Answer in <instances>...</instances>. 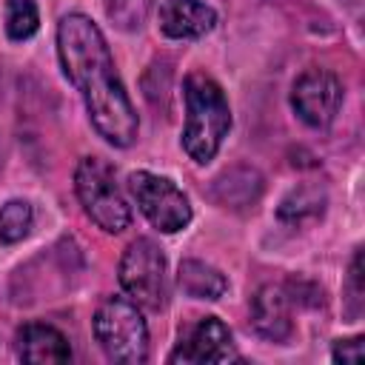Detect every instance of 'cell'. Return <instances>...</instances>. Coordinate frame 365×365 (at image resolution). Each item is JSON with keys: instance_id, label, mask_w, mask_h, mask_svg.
<instances>
[{"instance_id": "obj_4", "label": "cell", "mask_w": 365, "mask_h": 365, "mask_svg": "<svg viewBox=\"0 0 365 365\" xmlns=\"http://www.w3.org/2000/svg\"><path fill=\"white\" fill-rule=\"evenodd\" d=\"M74 188L77 197L86 208V214L108 234H120L123 228H128L131 222V208L114 180V171L97 160V157H86L77 165L74 174Z\"/></svg>"}, {"instance_id": "obj_2", "label": "cell", "mask_w": 365, "mask_h": 365, "mask_svg": "<svg viewBox=\"0 0 365 365\" xmlns=\"http://www.w3.org/2000/svg\"><path fill=\"white\" fill-rule=\"evenodd\" d=\"M231 128V108L222 88L202 71L185 77V131L182 145L188 157L200 165L214 160L222 137Z\"/></svg>"}, {"instance_id": "obj_16", "label": "cell", "mask_w": 365, "mask_h": 365, "mask_svg": "<svg viewBox=\"0 0 365 365\" xmlns=\"http://www.w3.org/2000/svg\"><path fill=\"white\" fill-rule=\"evenodd\" d=\"M108 17L120 26V29H125V31H131V29H137L143 20H145V14H148V0H108Z\"/></svg>"}, {"instance_id": "obj_12", "label": "cell", "mask_w": 365, "mask_h": 365, "mask_svg": "<svg viewBox=\"0 0 365 365\" xmlns=\"http://www.w3.org/2000/svg\"><path fill=\"white\" fill-rule=\"evenodd\" d=\"M177 282L194 299H220L228 291V279L217 268L200 259H182L177 271Z\"/></svg>"}, {"instance_id": "obj_10", "label": "cell", "mask_w": 365, "mask_h": 365, "mask_svg": "<svg viewBox=\"0 0 365 365\" xmlns=\"http://www.w3.org/2000/svg\"><path fill=\"white\" fill-rule=\"evenodd\" d=\"M17 356L23 362L60 365V362L71 359V348L57 328H51L46 322H29L17 334Z\"/></svg>"}, {"instance_id": "obj_6", "label": "cell", "mask_w": 365, "mask_h": 365, "mask_svg": "<svg viewBox=\"0 0 365 365\" xmlns=\"http://www.w3.org/2000/svg\"><path fill=\"white\" fill-rule=\"evenodd\" d=\"M128 188L140 205V211L148 217L154 228L163 234L182 231L191 222V205L185 194L165 177H157L151 171H134L128 177Z\"/></svg>"}, {"instance_id": "obj_1", "label": "cell", "mask_w": 365, "mask_h": 365, "mask_svg": "<svg viewBox=\"0 0 365 365\" xmlns=\"http://www.w3.org/2000/svg\"><path fill=\"white\" fill-rule=\"evenodd\" d=\"M57 51L66 77L83 91L88 117L100 137L111 145H128L137 137V114L114 74V60L100 29L86 14L63 17L57 29Z\"/></svg>"}, {"instance_id": "obj_14", "label": "cell", "mask_w": 365, "mask_h": 365, "mask_svg": "<svg viewBox=\"0 0 365 365\" xmlns=\"http://www.w3.org/2000/svg\"><path fill=\"white\" fill-rule=\"evenodd\" d=\"M37 23L34 0H6V31L11 40H29L37 31Z\"/></svg>"}, {"instance_id": "obj_11", "label": "cell", "mask_w": 365, "mask_h": 365, "mask_svg": "<svg viewBox=\"0 0 365 365\" xmlns=\"http://www.w3.org/2000/svg\"><path fill=\"white\" fill-rule=\"evenodd\" d=\"M251 322L257 328L259 336L279 342L291 334V311H288V297L282 288L277 285H265L257 297H254V311H251Z\"/></svg>"}, {"instance_id": "obj_7", "label": "cell", "mask_w": 365, "mask_h": 365, "mask_svg": "<svg viewBox=\"0 0 365 365\" xmlns=\"http://www.w3.org/2000/svg\"><path fill=\"white\" fill-rule=\"evenodd\" d=\"M291 106L314 128H325L334 123L339 106H342V86L339 80L325 68H308L291 91Z\"/></svg>"}, {"instance_id": "obj_9", "label": "cell", "mask_w": 365, "mask_h": 365, "mask_svg": "<svg viewBox=\"0 0 365 365\" xmlns=\"http://www.w3.org/2000/svg\"><path fill=\"white\" fill-rule=\"evenodd\" d=\"M217 23V14L202 0H165L160 6V29L174 40H197L208 34Z\"/></svg>"}, {"instance_id": "obj_5", "label": "cell", "mask_w": 365, "mask_h": 365, "mask_svg": "<svg viewBox=\"0 0 365 365\" xmlns=\"http://www.w3.org/2000/svg\"><path fill=\"white\" fill-rule=\"evenodd\" d=\"M120 285L134 305L160 311L168 297L165 257L151 240H134L120 259Z\"/></svg>"}, {"instance_id": "obj_8", "label": "cell", "mask_w": 365, "mask_h": 365, "mask_svg": "<svg viewBox=\"0 0 365 365\" xmlns=\"http://www.w3.org/2000/svg\"><path fill=\"white\" fill-rule=\"evenodd\" d=\"M228 359H237V351L228 325L217 317H202L168 356V362H185V365L228 362Z\"/></svg>"}, {"instance_id": "obj_15", "label": "cell", "mask_w": 365, "mask_h": 365, "mask_svg": "<svg viewBox=\"0 0 365 365\" xmlns=\"http://www.w3.org/2000/svg\"><path fill=\"white\" fill-rule=\"evenodd\" d=\"M31 228V205L26 200H11L0 208V240L20 242Z\"/></svg>"}, {"instance_id": "obj_13", "label": "cell", "mask_w": 365, "mask_h": 365, "mask_svg": "<svg viewBox=\"0 0 365 365\" xmlns=\"http://www.w3.org/2000/svg\"><path fill=\"white\" fill-rule=\"evenodd\" d=\"M325 208V194L319 188H299V191H291V197L282 200L279 205V217L288 220V222H302L305 217H319Z\"/></svg>"}, {"instance_id": "obj_3", "label": "cell", "mask_w": 365, "mask_h": 365, "mask_svg": "<svg viewBox=\"0 0 365 365\" xmlns=\"http://www.w3.org/2000/svg\"><path fill=\"white\" fill-rule=\"evenodd\" d=\"M94 336L108 359L140 365L148 356V328L134 302L123 297L106 299L94 314Z\"/></svg>"}, {"instance_id": "obj_17", "label": "cell", "mask_w": 365, "mask_h": 365, "mask_svg": "<svg viewBox=\"0 0 365 365\" xmlns=\"http://www.w3.org/2000/svg\"><path fill=\"white\" fill-rule=\"evenodd\" d=\"M334 362H362L365 356V345H362V336H354V339H339L334 345Z\"/></svg>"}]
</instances>
